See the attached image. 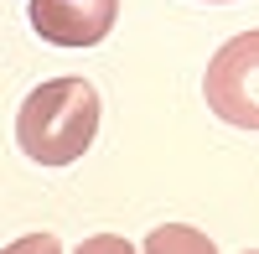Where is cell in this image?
<instances>
[{"label": "cell", "instance_id": "cell-3", "mask_svg": "<svg viewBox=\"0 0 259 254\" xmlns=\"http://www.w3.org/2000/svg\"><path fill=\"white\" fill-rule=\"evenodd\" d=\"M26 16L52 47H99L119 21V0H26Z\"/></svg>", "mask_w": 259, "mask_h": 254}, {"label": "cell", "instance_id": "cell-1", "mask_svg": "<svg viewBox=\"0 0 259 254\" xmlns=\"http://www.w3.org/2000/svg\"><path fill=\"white\" fill-rule=\"evenodd\" d=\"M99 135V89L89 78H47L21 99L16 145L36 166H73Z\"/></svg>", "mask_w": 259, "mask_h": 254}, {"label": "cell", "instance_id": "cell-2", "mask_svg": "<svg viewBox=\"0 0 259 254\" xmlns=\"http://www.w3.org/2000/svg\"><path fill=\"white\" fill-rule=\"evenodd\" d=\"M202 99L233 130H259V26L228 36L202 73Z\"/></svg>", "mask_w": 259, "mask_h": 254}, {"label": "cell", "instance_id": "cell-4", "mask_svg": "<svg viewBox=\"0 0 259 254\" xmlns=\"http://www.w3.org/2000/svg\"><path fill=\"white\" fill-rule=\"evenodd\" d=\"M171 244H192V249H212L202 234H156L150 239V249H171Z\"/></svg>", "mask_w": 259, "mask_h": 254}, {"label": "cell", "instance_id": "cell-5", "mask_svg": "<svg viewBox=\"0 0 259 254\" xmlns=\"http://www.w3.org/2000/svg\"><path fill=\"white\" fill-rule=\"evenodd\" d=\"M207 6H228V0H207Z\"/></svg>", "mask_w": 259, "mask_h": 254}]
</instances>
